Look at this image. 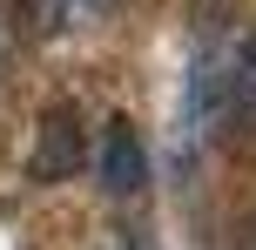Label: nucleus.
<instances>
[{
    "instance_id": "1",
    "label": "nucleus",
    "mask_w": 256,
    "mask_h": 250,
    "mask_svg": "<svg viewBox=\"0 0 256 250\" xmlns=\"http://www.w3.org/2000/svg\"><path fill=\"white\" fill-rule=\"evenodd\" d=\"M88 162H94V183H102L108 196H135V189L148 183V149H142V135H135L128 115H108L102 129H94Z\"/></svg>"
},
{
    "instance_id": "2",
    "label": "nucleus",
    "mask_w": 256,
    "mask_h": 250,
    "mask_svg": "<svg viewBox=\"0 0 256 250\" xmlns=\"http://www.w3.org/2000/svg\"><path fill=\"white\" fill-rule=\"evenodd\" d=\"M88 162V129H81L74 108H48L34 129V156H27V169H34V183H68V176Z\"/></svg>"
},
{
    "instance_id": "3",
    "label": "nucleus",
    "mask_w": 256,
    "mask_h": 250,
    "mask_svg": "<svg viewBox=\"0 0 256 250\" xmlns=\"http://www.w3.org/2000/svg\"><path fill=\"white\" fill-rule=\"evenodd\" d=\"M102 14H108V0H40V27H88Z\"/></svg>"
},
{
    "instance_id": "4",
    "label": "nucleus",
    "mask_w": 256,
    "mask_h": 250,
    "mask_svg": "<svg viewBox=\"0 0 256 250\" xmlns=\"http://www.w3.org/2000/svg\"><path fill=\"white\" fill-rule=\"evenodd\" d=\"M7 61H14V21H7V7H0V75H7Z\"/></svg>"
}]
</instances>
